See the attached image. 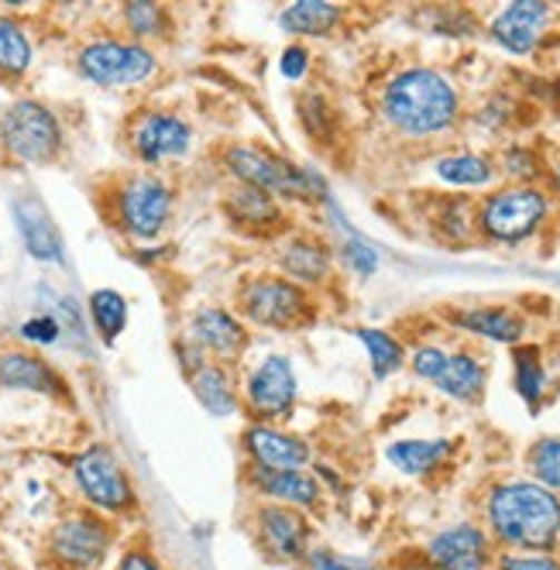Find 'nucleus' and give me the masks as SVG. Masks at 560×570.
<instances>
[{
  "label": "nucleus",
  "mask_w": 560,
  "mask_h": 570,
  "mask_svg": "<svg viewBox=\"0 0 560 570\" xmlns=\"http://www.w3.org/2000/svg\"><path fill=\"white\" fill-rule=\"evenodd\" d=\"M485 533L502 550L550 553L560 540V495L537 481H499L485 495Z\"/></svg>",
  "instance_id": "nucleus-1"
},
{
  "label": "nucleus",
  "mask_w": 560,
  "mask_h": 570,
  "mask_svg": "<svg viewBox=\"0 0 560 570\" xmlns=\"http://www.w3.org/2000/svg\"><path fill=\"white\" fill-rule=\"evenodd\" d=\"M461 97L454 83L436 69L413 66L389 79L382 90V117L410 138H433L458 125Z\"/></svg>",
  "instance_id": "nucleus-2"
},
{
  "label": "nucleus",
  "mask_w": 560,
  "mask_h": 570,
  "mask_svg": "<svg viewBox=\"0 0 560 570\" xmlns=\"http://www.w3.org/2000/svg\"><path fill=\"white\" fill-rule=\"evenodd\" d=\"M220 169L237 183L252 186L262 193H272L275 199H299V203H316L320 196H327L324 179H316L313 173L293 166L283 155H275L262 145L252 141H234L220 148Z\"/></svg>",
  "instance_id": "nucleus-3"
},
{
  "label": "nucleus",
  "mask_w": 560,
  "mask_h": 570,
  "mask_svg": "<svg viewBox=\"0 0 560 570\" xmlns=\"http://www.w3.org/2000/svg\"><path fill=\"white\" fill-rule=\"evenodd\" d=\"M234 313L242 316L248 327L265 331H289L313 313L310 289L296 285L293 278L278 272H258L248 275L234 289Z\"/></svg>",
  "instance_id": "nucleus-4"
},
{
  "label": "nucleus",
  "mask_w": 560,
  "mask_h": 570,
  "mask_svg": "<svg viewBox=\"0 0 560 570\" xmlns=\"http://www.w3.org/2000/svg\"><path fill=\"white\" fill-rule=\"evenodd\" d=\"M173 210H176V193L158 173L125 176L110 193L114 227L135 240H155L169 227Z\"/></svg>",
  "instance_id": "nucleus-5"
},
{
  "label": "nucleus",
  "mask_w": 560,
  "mask_h": 570,
  "mask_svg": "<svg viewBox=\"0 0 560 570\" xmlns=\"http://www.w3.org/2000/svg\"><path fill=\"white\" fill-rule=\"evenodd\" d=\"M550 217V196L540 186L512 183L495 193H489L474 207V224L489 240L499 244H519L533 237Z\"/></svg>",
  "instance_id": "nucleus-6"
},
{
  "label": "nucleus",
  "mask_w": 560,
  "mask_h": 570,
  "mask_svg": "<svg viewBox=\"0 0 560 570\" xmlns=\"http://www.w3.org/2000/svg\"><path fill=\"white\" fill-rule=\"evenodd\" d=\"M72 481L79 488V495H83L87 509L107 519L135 512L138 505L135 481L125 471L121 458H117L107 443H90L72 458Z\"/></svg>",
  "instance_id": "nucleus-7"
},
{
  "label": "nucleus",
  "mask_w": 560,
  "mask_h": 570,
  "mask_svg": "<svg viewBox=\"0 0 560 570\" xmlns=\"http://www.w3.org/2000/svg\"><path fill=\"white\" fill-rule=\"evenodd\" d=\"M0 151L24 166H49L62 151V125L42 100H14L0 114Z\"/></svg>",
  "instance_id": "nucleus-8"
},
{
  "label": "nucleus",
  "mask_w": 560,
  "mask_h": 570,
  "mask_svg": "<svg viewBox=\"0 0 560 570\" xmlns=\"http://www.w3.org/2000/svg\"><path fill=\"white\" fill-rule=\"evenodd\" d=\"M117 540V529L107 515L94 509H72L49 529V560L59 570H97Z\"/></svg>",
  "instance_id": "nucleus-9"
},
{
  "label": "nucleus",
  "mask_w": 560,
  "mask_h": 570,
  "mask_svg": "<svg viewBox=\"0 0 560 570\" xmlns=\"http://www.w3.org/2000/svg\"><path fill=\"white\" fill-rule=\"evenodd\" d=\"M76 69L94 87L125 90L148 83L158 69V56L148 46L131 42V38H94V42L79 49Z\"/></svg>",
  "instance_id": "nucleus-10"
},
{
  "label": "nucleus",
  "mask_w": 560,
  "mask_h": 570,
  "mask_svg": "<svg viewBox=\"0 0 560 570\" xmlns=\"http://www.w3.org/2000/svg\"><path fill=\"white\" fill-rule=\"evenodd\" d=\"M299 379L286 354H265L242 382V410L252 423H283L293 416Z\"/></svg>",
  "instance_id": "nucleus-11"
},
{
  "label": "nucleus",
  "mask_w": 560,
  "mask_h": 570,
  "mask_svg": "<svg viewBox=\"0 0 560 570\" xmlns=\"http://www.w3.org/2000/svg\"><path fill=\"white\" fill-rule=\"evenodd\" d=\"M128 148L151 169L166 166V161H179L193 151V128L186 117L173 110L148 107L128 120Z\"/></svg>",
  "instance_id": "nucleus-12"
},
{
  "label": "nucleus",
  "mask_w": 560,
  "mask_h": 570,
  "mask_svg": "<svg viewBox=\"0 0 560 570\" xmlns=\"http://www.w3.org/2000/svg\"><path fill=\"white\" fill-rule=\"evenodd\" d=\"M252 533L262 547L278 563H306L313 550V525L306 512H296L289 505L275 502H255L252 509Z\"/></svg>",
  "instance_id": "nucleus-13"
},
{
  "label": "nucleus",
  "mask_w": 560,
  "mask_h": 570,
  "mask_svg": "<svg viewBox=\"0 0 560 570\" xmlns=\"http://www.w3.org/2000/svg\"><path fill=\"white\" fill-rule=\"evenodd\" d=\"M248 323L227 306H199L186 320L183 341L193 344L204 357L230 364L237 354L248 347Z\"/></svg>",
  "instance_id": "nucleus-14"
},
{
  "label": "nucleus",
  "mask_w": 560,
  "mask_h": 570,
  "mask_svg": "<svg viewBox=\"0 0 560 570\" xmlns=\"http://www.w3.org/2000/svg\"><path fill=\"white\" fill-rule=\"evenodd\" d=\"M423 553L433 570H489L495 560V543L482 525L458 522L433 533Z\"/></svg>",
  "instance_id": "nucleus-15"
},
{
  "label": "nucleus",
  "mask_w": 560,
  "mask_h": 570,
  "mask_svg": "<svg viewBox=\"0 0 560 570\" xmlns=\"http://www.w3.org/2000/svg\"><path fill=\"white\" fill-rule=\"evenodd\" d=\"M242 446L252 468L262 471H303L313 458L310 443L275 423H252L242 433Z\"/></svg>",
  "instance_id": "nucleus-16"
},
{
  "label": "nucleus",
  "mask_w": 560,
  "mask_h": 570,
  "mask_svg": "<svg viewBox=\"0 0 560 570\" xmlns=\"http://www.w3.org/2000/svg\"><path fill=\"white\" fill-rule=\"evenodd\" d=\"M550 18H553V8L543 4V0H512V4H505L492 18L489 35H492V42L502 46L505 52L530 56L543 38Z\"/></svg>",
  "instance_id": "nucleus-17"
},
{
  "label": "nucleus",
  "mask_w": 560,
  "mask_h": 570,
  "mask_svg": "<svg viewBox=\"0 0 560 570\" xmlns=\"http://www.w3.org/2000/svg\"><path fill=\"white\" fill-rule=\"evenodd\" d=\"M248 488L255 492V499L262 502H275V505H289L296 512H316L320 502H324V488H320V478L303 471H262L248 464L245 474Z\"/></svg>",
  "instance_id": "nucleus-18"
},
{
  "label": "nucleus",
  "mask_w": 560,
  "mask_h": 570,
  "mask_svg": "<svg viewBox=\"0 0 560 570\" xmlns=\"http://www.w3.org/2000/svg\"><path fill=\"white\" fill-rule=\"evenodd\" d=\"M224 214L227 220L255 237H272L286 227V210H283V199H275L272 193L252 189V186H230L224 193Z\"/></svg>",
  "instance_id": "nucleus-19"
},
{
  "label": "nucleus",
  "mask_w": 560,
  "mask_h": 570,
  "mask_svg": "<svg viewBox=\"0 0 560 570\" xmlns=\"http://www.w3.org/2000/svg\"><path fill=\"white\" fill-rule=\"evenodd\" d=\"M11 210H14V224H18V234L24 240L28 255L35 262L59 265L66 258V240H62V230L56 227L52 214L46 210V203L38 196H18Z\"/></svg>",
  "instance_id": "nucleus-20"
},
{
  "label": "nucleus",
  "mask_w": 560,
  "mask_h": 570,
  "mask_svg": "<svg viewBox=\"0 0 560 570\" xmlns=\"http://www.w3.org/2000/svg\"><path fill=\"white\" fill-rule=\"evenodd\" d=\"M275 265H278V275H286L296 285H303V289H310V285H324L331 278L334 255L320 237L293 234L275 248Z\"/></svg>",
  "instance_id": "nucleus-21"
},
{
  "label": "nucleus",
  "mask_w": 560,
  "mask_h": 570,
  "mask_svg": "<svg viewBox=\"0 0 560 570\" xmlns=\"http://www.w3.org/2000/svg\"><path fill=\"white\" fill-rule=\"evenodd\" d=\"M0 389L52 395V399L66 395V382L52 364L46 357L31 354V351H21V347L0 351Z\"/></svg>",
  "instance_id": "nucleus-22"
},
{
  "label": "nucleus",
  "mask_w": 560,
  "mask_h": 570,
  "mask_svg": "<svg viewBox=\"0 0 560 570\" xmlns=\"http://www.w3.org/2000/svg\"><path fill=\"white\" fill-rule=\"evenodd\" d=\"M186 382H189L196 402L204 405L210 416L230 420L237 410H242V389H237V382H234L230 364L207 357L204 364H196L193 372H186Z\"/></svg>",
  "instance_id": "nucleus-23"
},
{
  "label": "nucleus",
  "mask_w": 560,
  "mask_h": 570,
  "mask_svg": "<svg viewBox=\"0 0 560 570\" xmlns=\"http://www.w3.org/2000/svg\"><path fill=\"white\" fill-rule=\"evenodd\" d=\"M454 323L461 331L495 341V344H519L527 334L523 316L512 313L509 306H474V309L454 313Z\"/></svg>",
  "instance_id": "nucleus-24"
},
{
  "label": "nucleus",
  "mask_w": 560,
  "mask_h": 570,
  "mask_svg": "<svg viewBox=\"0 0 560 570\" xmlns=\"http://www.w3.org/2000/svg\"><path fill=\"white\" fill-rule=\"evenodd\" d=\"M341 18L344 8L331 4V0H293L278 14V28L296 38H324L341 24Z\"/></svg>",
  "instance_id": "nucleus-25"
},
{
  "label": "nucleus",
  "mask_w": 560,
  "mask_h": 570,
  "mask_svg": "<svg viewBox=\"0 0 560 570\" xmlns=\"http://www.w3.org/2000/svg\"><path fill=\"white\" fill-rule=\"evenodd\" d=\"M440 392L448 399H458V402H478L485 395V385H489V368L485 361L471 354V351H458L448 357V368L433 382Z\"/></svg>",
  "instance_id": "nucleus-26"
},
{
  "label": "nucleus",
  "mask_w": 560,
  "mask_h": 570,
  "mask_svg": "<svg viewBox=\"0 0 560 570\" xmlns=\"http://www.w3.org/2000/svg\"><path fill=\"white\" fill-rule=\"evenodd\" d=\"M451 440L436 436V440H395L385 458L395 471H403L410 478H426L430 471H436L451 458Z\"/></svg>",
  "instance_id": "nucleus-27"
},
{
  "label": "nucleus",
  "mask_w": 560,
  "mask_h": 570,
  "mask_svg": "<svg viewBox=\"0 0 560 570\" xmlns=\"http://www.w3.org/2000/svg\"><path fill=\"white\" fill-rule=\"evenodd\" d=\"M433 173L444 179L448 186L478 189V186H489L495 179V161L485 158V155H474V151H458V155L436 158Z\"/></svg>",
  "instance_id": "nucleus-28"
},
{
  "label": "nucleus",
  "mask_w": 560,
  "mask_h": 570,
  "mask_svg": "<svg viewBox=\"0 0 560 570\" xmlns=\"http://www.w3.org/2000/svg\"><path fill=\"white\" fill-rule=\"evenodd\" d=\"M121 21L131 35V42H155L173 31V14L166 4H151V0H131L121 8Z\"/></svg>",
  "instance_id": "nucleus-29"
},
{
  "label": "nucleus",
  "mask_w": 560,
  "mask_h": 570,
  "mask_svg": "<svg viewBox=\"0 0 560 570\" xmlns=\"http://www.w3.org/2000/svg\"><path fill=\"white\" fill-rule=\"evenodd\" d=\"M31 69V38L11 14H0V76L18 79Z\"/></svg>",
  "instance_id": "nucleus-30"
},
{
  "label": "nucleus",
  "mask_w": 560,
  "mask_h": 570,
  "mask_svg": "<svg viewBox=\"0 0 560 570\" xmlns=\"http://www.w3.org/2000/svg\"><path fill=\"white\" fill-rule=\"evenodd\" d=\"M90 320L97 334L104 337V344H114L128 327V299L114 289H97L90 296Z\"/></svg>",
  "instance_id": "nucleus-31"
},
{
  "label": "nucleus",
  "mask_w": 560,
  "mask_h": 570,
  "mask_svg": "<svg viewBox=\"0 0 560 570\" xmlns=\"http://www.w3.org/2000/svg\"><path fill=\"white\" fill-rule=\"evenodd\" d=\"M357 341L365 344L369 361H372V372L375 379H389L406 364V347L399 344L389 331H375V327H362L357 331Z\"/></svg>",
  "instance_id": "nucleus-32"
},
{
  "label": "nucleus",
  "mask_w": 560,
  "mask_h": 570,
  "mask_svg": "<svg viewBox=\"0 0 560 570\" xmlns=\"http://www.w3.org/2000/svg\"><path fill=\"white\" fill-rule=\"evenodd\" d=\"M512 361H515V392L537 410V402L547 392V372H543V361H540V347H533V344L515 347Z\"/></svg>",
  "instance_id": "nucleus-33"
},
{
  "label": "nucleus",
  "mask_w": 560,
  "mask_h": 570,
  "mask_svg": "<svg viewBox=\"0 0 560 570\" xmlns=\"http://www.w3.org/2000/svg\"><path fill=\"white\" fill-rule=\"evenodd\" d=\"M527 468L533 474L537 484L550 488V492L560 495V436H543L530 446L527 454Z\"/></svg>",
  "instance_id": "nucleus-34"
},
{
  "label": "nucleus",
  "mask_w": 560,
  "mask_h": 570,
  "mask_svg": "<svg viewBox=\"0 0 560 570\" xmlns=\"http://www.w3.org/2000/svg\"><path fill=\"white\" fill-rule=\"evenodd\" d=\"M471 227H478V224H474V207H471L468 199L451 196V199L440 203L436 230L444 234L448 240H468L471 237Z\"/></svg>",
  "instance_id": "nucleus-35"
},
{
  "label": "nucleus",
  "mask_w": 560,
  "mask_h": 570,
  "mask_svg": "<svg viewBox=\"0 0 560 570\" xmlns=\"http://www.w3.org/2000/svg\"><path fill=\"white\" fill-rule=\"evenodd\" d=\"M495 570H560V560L553 553L537 550H502L495 553Z\"/></svg>",
  "instance_id": "nucleus-36"
},
{
  "label": "nucleus",
  "mask_w": 560,
  "mask_h": 570,
  "mask_svg": "<svg viewBox=\"0 0 560 570\" xmlns=\"http://www.w3.org/2000/svg\"><path fill=\"white\" fill-rule=\"evenodd\" d=\"M502 173L512 176L515 183H523V186H533V179L540 176V166H537V158L530 148L523 145H512L505 155H502Z\"/></svg>",
  "instance_id": "nucleus-37"
},
{
  "label": "nucleus",
  "mask_w": 560,
  "mask_h": 570,
  "mask_svg": "<svg viewBox=\"0 0 560 570\" xmlns=\"http://www.w3.org/2000/svg\"><path fill=\"white\" fill-rule=\"evenodd\" d=\"M59 334H62V327H59V320H56L52 313H38V316H31V320L21 323V337H24L28 344H38V347L56 344Z\"/></svg>",
  "instance_id": "nucleus-38"
},
{
  "label": "nucleus",
  "mask_w": 560,
  "mask_h": 570,
  "mask_svg": "<svg viewBox=\"0 0 560 570\" xmlns=\"http://www.w3.org/2000/svg\"><path fill=\"white\" fill-rule=\"evenodd\" d=\"M448 357L451 354L444 347H433V344L416 347V354H413V372L420 379H426V382H436L440 375H444V368H448Z\"/></svg>",
  "instance_id": "nucleus-39"
},
{
  "label": "nucleus",
  "mask_w": 560,
  "mask_h": 570,
  "mask_svg": "<svg viewBox=\"0 0 560 570\" xmlns=\"http://www.w3.org/2000/svg\"><path fill=\"white\" fill-rule=\"evenodd\" d=\"M306 567L310 570H379V567H372L365 560H351V557H341V553H331V550H310Z\"/></svg>",
  "instance_id": "nucleus-40"
},
{
  "label": "nucleus",
  "mask_w": 560,
  "mask_h": 570,
  "mask_svg": "<svg viewBox=\"0 0 560 570\" xmlns=\"http://www.w3.org/2000/svg\"><path fill=\"white\" fill-rule=\"evenodd\" d=\"M344 262L362 275V278H369V275H375V268H379V255L369 248V244H362V240H347L344 244Z\"/></svg>",
  "instance_id": "nucleus-41"
},
{
  "label": "nucleus",
  "mask_w": 560,
  "mask_h": 570,
  "mask_svg": "<svg viewBox=\"0 0 560 570\" xmlns=\"http://www.w3.org/2000/svg\"><path fill=\"white\" fill-rule=\"evenodd\" d=\"M117 570H166V563L145 547H128L117 560Z\"/></svg>",
  "instance_id": "nucleus-42"
},
{
  "label": "nucleus",
  "mask_w": 560,
  "mask_h": 570,
  "mask_svg": "<svg viewBox=\"0 0 560 570\" xmlns=\"http://www.w3.org/2000/svg\"><path fill=\"white\" fill-rule=\"evenodd\" d=\"M278 69H283V76H286V79H293V83H299V79L306 76V69H310V52H306L299 42H293V46L283 52V62H278Z\"/></svg>",
  "instance_id": "nucleus-43"
},
{
  "label": "nucleus",
  "mask_w": 560,
  "mask_h": 570,
  "mask_svg": "<svg viewBox=\"0 0 560 570\" xmlns=\"http://www.w3.org/2000/svg\"><path fill=\"white\" fill-rule=\"evenodd\" d=\"M0 570H11V567H8V563H0Z\"/></svg>",
  "instance_id": "nucleus-44"
},
{
  "label": "nucleus",
  "mask_w": 560,
  "mask_h": 570,
  "mask_svg": "<svg viewBox=\"0 0 560 570\" xmlns=\"http://www.w3.org/2000/svg\"><path fill=\"white\" fill-rule=\"evenodd\" d=\"M557 183H560V166H557Z\"/></svg>",
  "instance_id": "nucleus-45"
}]
</instances>
